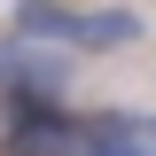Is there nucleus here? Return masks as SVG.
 <instances>
[{
  "label": "nucleus",
  "instance_id": "nucleus-2",
  "mask_svg": "<svg viewBox=\"0 0 156 156\" xmlns=\"http://www.w3.org/2000/svg\"><path fill=\"white\" fill-rule=\"evenodd\" d=\"M0 78H8V101H55V94H62V62H55V55H39L31 39H8Z\"/></svg>",
  "mask_w": 156,
  "mask_h": 156
},
{
  "label": "nucleus",
  "instance_id": "nucleus-3",
  "mask_svg": "<svg viewBox=\"0 0 156 156\" xmlns=\"http://www.w3.org/2000/svg\"><path fill=\"white\" fill-rule=\"evenodd\" d=\"M78 156H156V117H86Z\"/></svg>",
  "mask_w": 156,
  "mask_h": 156
},
{
  "label": "nucleus",
  "instance_id": "nucleus-4",
  "mask_svg": "<svg viewBox=\"0 0 156 156\" xmlns=\"http://www.w3.org/2000/svg\"><path fill=\"white\" fill-rule=\"evenodd\" d=\"M8 31L31 39V47H78V8H62V0H16Z\"/></svg>",
  "mask_w": 156,
  "mask_h": 156
},
{
  "label": "nucleus",
  "instance_id": "nucleus-1",
  "mask_svg": "<svg viewBox=\"0 0 156 156\" xmlns=\"http://www.w3.org/2000/svg\"><path fill=\"white\" fill-rule=\"evenodd\" d=\"M78 140H86V117H62V101H16L0 156H78Z\"/></svg>",
  "mask_w": 156,
  "mask_h": 156
}]
</instances>
